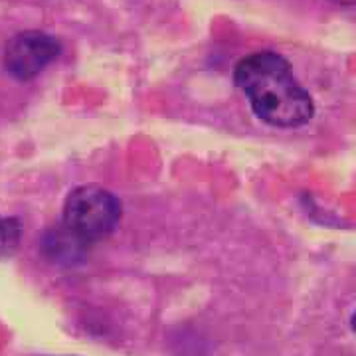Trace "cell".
<instances>
[{
	"mask_svg": "<svg viewBox=\"0 0 356 356\" xmlns=\"http://www.w3.org/2000/svg\"><path fill=\"white\" fill-rule=\"evenodd\" d=\"M334 4H341V6H356V0H331Z\"/></svg>",
	"mask_w": 356,
	"mask_h": 356,
	"instance_id": "cell-6",
	"label": "cell"
},
{
	"mask_svg": "<svg viewBox=\"0 0 356 356\" xmlns=\"http://www.w3.org/2000/svg\"><path fill=\"white\" fill-rule=\"evenodd\" d=\"M88 242L81 240L77 234L64 224V228L51 229L44 238V252L54 261H64V264H72L76 257H81L86 252Z\"/></svg>",
	"mask_w": 356,
	"mask_h": 356,
	"instance_id": "cell-4",
	"label": "cell"
},
{
	"mask_svg": "<svg viewBox=\"0 0 356 356\" xmlns=\"http://www.w3.org/2000/svg\"><path fill=\"white\" fill-rule=\"evenodd\" d=\"M20 242V224L14 218L0 216V255L13 254Z\"/></svg>",
	"mask_w": 356,
	"mask_h": 356,
	"instance_id": "cell-5",
	"label": "cell"
},
{
	"mask_svg": "<svg viewBox=\"0 0 356 356\" xmlns=\"http://www.w3.org/2000/svg\"><path fill=\"white\" fill-rule=\"evenodd\" d=\"M353 329L356 331V311H355V315H353Z\"/></svg>",
	"mask_w": 356,
	"mask_h": 356,
	"instance_id": "cell-7",
	"label": "cell"
},
{
	"mask_svg": "<svg viewBox=\"0 0 356 356\" xmlns=\"http://www.w3.org/2000/svg\"><path fill=\"white\" fill-rule=\"evenodd\" d=\"M119 220L121 202L102 186H79L65 200L64 224L88 243L109 236Z\"/></svg>",
	"mask_w": 356,
	"mask_h": 356,
	"instance_id": "cell-2",
	"label": "cell"
},
{
	"mask_svg": "<svg viewBox=\"0 0 356 356\" xmlns=\"http://www.w3.org/2000/svg\"><path fill=\"white\" fill-rule=\"evenodd\" d=\"M234 81L267 125L291 129L313 119L315 105L309 91L277 51H254L242 58L234 70Z\"/></svg>",
	"mask_w": 356,
	"mask_h": 356,
	"instance_id": "cell-1",
	"label": "cell"
},
{
	"mask_svg": "<svg viewBox=\"0 0 356 356\" xmlns=\"http://www.w3.org/2000/svg\"><path fill=\"white\" fill-rule=\"evenodd\" d=\"M62 54L60 40L40 30H26L8 40L2 65L6 74L18 81H30L38 77L51 62Z\"/></svg>",
	"mask_w": 356,
	"mask_h": 356,
	"instance_id": "cell-3",
	"label": "cell"
}]
</instances>
